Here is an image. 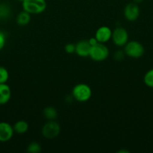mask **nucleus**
Returning a JSON list of instances; mask_svg holds the SVG:
<instances>
[{
	"instance_id": "obj_1",
	"label": "nucleus",
	"mask_w": 153,
	"mask_h": 153,
	"mask_svg": "<svg viewBox=\"0 0 153 153\" xmlns=\"http://www.w3.org/2000/svg\"><path fill=\"white\" fill-rule=\"evenodd\" d=\"M71 94L74 100L80 102H86L92 97V91L88 85L79 83L74 87Z\"/></svg>"
},
{
	"instance_id": "obj_2",
	"label": "nucleus",
	"mask_w": 153,
	"mask_h": 153,
	"mask_svg": "<svg viewBox=\"0 0 153 153\" xmlns=\"http://www.w3.org/2000/svg\"><path fill=\"white\" fill-rule=\"evenodd\" d=\"M124 52L126 56L134 59H138L143 56L145 48L142 43L136 40H128L124 46Z\"/></svg>"
},
{
	"instance_id": "obj_3",
	"label": "nucleus",
	"mask_w": 153,
	"mask_h": 153,
	"mask_svg": "<svg viewBox=\"0 0 153 153\" xmlns=\"http://www.w3.org/2000/svg\"><path fill=\"white\" fill-rule=\"evenodd\" d=\"M22 9L30 14H39L46 9V0H24L22 1Z\"/></svg>"
},
{
	"instance_id": "obj_4",
	"label": "nucleus",
	"mask_w": 153,
	"mask_h": 153,
	"mask_svg": "<svg viewBox=\"0 0 153 153\" xmlns=\"http://www.w3.org/2000/svg\"><path fill=\"white\" fill-rule=\"evenodd\" d=\"M110 51L104 43H98L91 46L89 52V58L96 62L104 61L109 57Z\"/></svg>"
},
{
	"instance_id": "obj_5",
	"label": "nucleus",
	"mask_w": 153,
	"mask_h": 153,
	"mask_svg": "<svg viewBox=\"0 0 153 153\" xmlns=\"http://www.w3.org/2000/svg\"><path fill=\"white\" fill-rule=\"evenodd\" d=\"M61 132V126L56 120H48L41 128V134L46 139H53Z\"/></svg>"
},
{
	"instance_id": "obj_6",
	"label": "nucleus",
	"mask_w": 153,
	"mask_h": 153,
	"mask_svg": "<svg viewBox=\"0 0 153 153\" xmlns=\"http://www.w3.org/2000/svg\"><path fill=\"white\" fill-rule=\"evenodd\" d=\"M111 40L112 43L118 47H122L128 42V32L124 28L121 26L116 27L112 31Z\"/></svg>"
},
{
	"instance_id": "obj_7",
	"label": "nucleus",
	"mask_w": 153,
	"mask_h": 153,
	"mask_svg": "<svg viewBox=\"0 0 153 153\" xmlns=\"http://www.w3.org/2000/svg\"><path fill=\"white\" fill-rule=\"evenodd\" d=\"M123 14L124 17L125 18L126 20L129 22H134L139 18L140 14V10L138 4L134 2H130L127 4L124 7V10H123Z\"/></svg>"
},
{
	"instance_id": "obj_8",
	"label": "nucleus",
	"mask_w": 153,
	"mask_h": 153,
	"mask_svg": "<svg viewBox=\"0 0 153 153\" xmlns=\"http://www.w3.org/2000/svg\"><path fill=\"white\" fill-rule=\"evenodd\" d=\"M14 134L13 126L7 122H0V142L5 143L11 140Z\"/></svg>"
},
{
	"instance_id": "obj_9",
	"label": "nucleus",
	"mask_w": 153,
	"mask_h": 153,
	"mask_svg": "<svg viewBox=\"0 0 153 153\" xmlns=\"http://www.w3.org/2000/svg\"><path fill=\"white\" fill-rule=\"evenodd\" d=\"M112 31L110 27L103 25L99 27L94 34V37L97 39L98 43H105L111 40Z\"/></svg>"
},
{
	"instance_id": "obj_10",
	"label": "nucleus",
	"mask_w": 153,
	"mask_h": 153,
	"mask_svg": "<svg viewBox=\"0 0 153 153\" xmlns=\"http://www.w3.org/2000/svg\"><path fill=\"white\" fill-rule=\"evenodd\" d=\"M75 53L82 58H87L89 56L91 45L87 40H81L75 44Z\"/></svg>"
},
{
	"instance_id": "obj_11",
	"label": "nucleus",
	"mask_w": 153,
	"mask_h": 153,
	"mask_svg": "<svg viewBox=\"0 0 153 153\" xmlns=\"http://www.w3.org/2000/svg\"><path fill=\"white\" fill-rule=\"evenodd\" d=\"M11 97V90L7 84H0V105L8 102Z\"/></svg>"
},
{
	"instance_id": "obj_12",
	"label": "nucleus",
	"mask_w": 153,
	"mask_h": 153,
	"mask_svg": "<svg viewBox=\"0 0 153 153\" xmlns=\"http://www.w3.org/2000/svg\"><path fill=\"white\" fill-rule=\"evenodd\" d=\"M31 21V14L26 10L20 12L16 17V22L20 26H25L28 25Z\"/></svg>"
},
{
	"instance_id": "obj_13",
	"label": "nucleus",
	"mask_w": 153,
	"mask_h": 153,
	"mask_svg": "<svg viewBox=\"0 0 153 153\" xmlns=\"http://www.w3.org/2000/svg\"><path fill=\"white\" fill-rule=\"evenodd\" d=\"M12 14L10 6L5 2L0 3V20H6L9 19Z\"/></svg>"
},
{
	"instance_id": "obj_14",
	"label": "nucleus",
	"mask_w": 153,
	"mask_h": 153,
	"mask_svg": "<svg viewBox=\"0 0 153 153\" xmlns=\"http://www.w3.org/2000/svg\"><path fill=\"white\" fill-rule=\"evenodd\" d=\"M13 128L14 130V132L19 134H23L26 132H27L28 128H29V126L26 121L21 120H18L15 123L14 125L13 126Z\"/></svg>"
},
{
	"instance_id": "obj_15",
	"label": "nucleus",
	"mask_w": 153,
	"mask_h": 153,
	"mask_svg": "<svg viewBox=\"0 0 153 153\" xmlns=\"http://www.w3.org/2000/svg\"><path fill=\"white\" fill-rule=\"evenodd\" d=\"M43 115L47 120H56L58 117V111L52 106H47L43 110Z\"/></svg>"
},
{
	"instance_id": "obj_16",
	"label": "nucleus",
	"mask_w": 153,
	"mask_h": 153,
	"mask_svg": "<svg viewBox=\"0 0 153 153\" xmlns=\"http://www.w3.org/2000/svg\"><path fill=\"white\" fill-rule=\"evenodd\" d=\"M143 82L147 87L153 88V68L147 71L144 75Z\"/></svg>"
},
{
	"instance_id": "obj_17",
	"label": "nucleus",
	"mask_w": 153,
	"mask_h": 153,
	"mask_svg": "<svg viewBox=\"0 0 153 153\" xmlns=\"http://www.w3.org/2000/svg\"><path fill=\"white\" fill-rule=\"evenodd\" d=\"M26 152L28 153H39L41 152V146L38 142H31L27 146Z\"/></svg>"
},
{
	"instance_id": "obj_18",
	"label": "nucleus",
	"mask_w": 153,
	"mask_h": 153,
	"mask_svg": "<svg viewBox=\"0 0 153 153\" xmlns=\"http://www.w3.org/2000/svg\"><path fill=\"white\" fill-rule=\"evenodd\" d=\"M9 79V73L5 67L0 66V84H4Z\"/></svg>"
},
{
	"instance_id": "obj_19",
	"label": "nucleus",
	"mask_w": 153,
	"mask_h": 153,
	"mask_svg": "<svg viewBox=\"0 0 153 153\" xmlns=\"http://www.w3.org/2000/svg\"><path fill=\"white\" fill-rule=\"evenodd\" d=\"M75 49H76L75 44H74V43H67L64 47V51H65L66 53L68 54L75 53Z\"/></svg>"
},
{
	"instance_id": "obj_20",
	"label": "nucleus",
	"mask_w": 153,
	"mask_h": 153,
	"mask_svg": "<svg viewBox=\"0 0 153 153\" xmlns=\"http://www.w3.org/2000/svg\"><path fill=\"white\" fill-rule=\"evenodd\" d=\"M125 56L126 55L124 50H117L114 53V59L116 61H122V60L124 59Z\"/></svg>"
},
{
	"instance_id": "obj_21",
	"label": "nucleus",
	"mask_w": 153,
	"mask_h": 153,
	"mask_svg": "<svg viewBox=\"0 0 153 153\" xmlns=\"http://www.w3.org/2000/svg\"><path fill=\"white\" fill-rule=\"evenodd\" d=\"M6 43V36L5 34L0 31V51L4 47Z\"/></svg>"
},
{
	"instance_id": "obj_22",
	"label": "nucleus",
	"mask_w": 153,
	"mask_h": 153,
	"mask_svg": "<svg viewBox=\"0 0 153 153\" xmlns=\"http://www.w3.org/2000/svg\"><path fill=\"white\" fill-rule=\"evenodd\" d=\"M88 43H89V44L92 46H94V45L97 44V43H98V41L97 39L95 38V37H90L89 39L88 40Z\"/></svg>"
},
{
	"instance_id": "obj_23",
	"label": "nucleus",
	"mask_w": 153,
	"mask_h": 153,
	"mask_svg": "<svg viewBox=\"0 0 153 153\" xmlns=\"http://www.w3.org/2000/svg\"><path fill=\"white\" fill-rule=\"evenodd\" d=\"M144 0H132V1L134 3H136V4H140L141 2H142Z\"/></svg>"
},
{
	"instance_id": "obj_24",
	"label": "nucleus",
	"mask_w": 153,
	"mask_h": 153,
	"mask_svg": "<svg viewBox=\"0 0 153 153\" xmlns=\"http://www.w3.org/2000/svg\"><path fill=\"white\" fill-rule=\"evenodd\" d=\"M18 1H23L24 0H18Z\"/></svg>"
},
{
	"instance_id": "obj_25",
	"label": "nucleus",
	"mask_w": 153,
	"mask_h": 153,
	"mask_svg": "<svg viewBox=\"0 0 153 153\" xmlns=\"http://www.w3.org/2000/svg\"><path fill=\"white\" fill-rule=\"evenodd\" d=\"M0 1H2V0H0Z\"/></svg>"
}]
</instances>
